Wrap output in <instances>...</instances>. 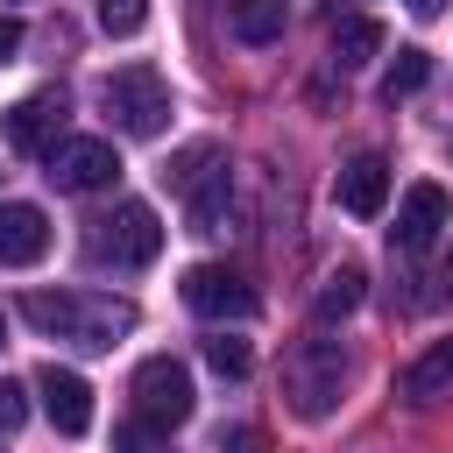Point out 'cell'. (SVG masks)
<instances>
[{
  "instance_id": "obj_1",
  "label": "cell",
  "mask_w": 453,
  "mask_h": 453,
  "mask_svg": "<svg viewBox=\"0 0 453 453\" xmlns=\"http://www.w3.org/2000/svg\"><path fill=\"white\" fill-rule=\"evenodd\" d=\"M21 319L42 333V340H64V347H113L127 326H134V304L127 297H99V290H28L21 297Z\"/></svg>"
},
{
  "instance_id": "obj_2",
  "label": "cell",
  "mask_w": 453,
  "mask_h": 453,
  "mask_svg": "<svg viewBox=\"0 0 453 453\" xmlns=\"http://www.w3.org/2000/svg\"><path fill=\"white\" fill-rule=\"evenodd\" d=\"M340 389H347V347H340V340L311 333V340H297V347L283 354V403H290L304 425L333 418Z\"/></svg>"
},
{
  "instance_id": "obj_3",
  "label": "cell",
  "mask_w": 453,
  "mask_h": 453,
  "mask_svg": "<svg viewBox=\"0 0 453 453\" xmlns=\"http://www.w3.org/2000/svg\"><path fill=\"white\" fill-rule=\"evenodd\" d=\"M85 255H92L99 269H149V262L163 255V219H156L142 198H127V205H113V212L92 219Z\"/></svg>"
},
{
  "instance_id": "obj_4",
  "label": "cell",
  "mask_w": 453,
  "mask_h": 453,
  "mask_svg": "<svg viewBox=\"0 0 453 453\" xmlns=\"http://www.w3.org/2000/svg\"><path fill=\"white\" fill-rule=\"evenodd\" d=\"M99 113L120 134H163L170 127V85L149 64H120V71L99 78Z\"/></svg>"
},
{
  "instance_id": "obj_5",
  "label": "cell",
  "mask_w": 453,
  "mask_h": 453,
  "mask_svg": "<svg viewBox=\"0 0 453 453\" xmlns=\"http://www.w3.org/2000/svg\"><path fill=\"white\" fill-rule=\"evenodd\" d=\"M134 418L142 425H156V432H170V425H184L191 418V403H198V389H191V368L177 361V354H149L142 368H134Z\"/></svg>"
},
{
  "instance_id": "obj_6",
  "label": "cell",
  "mask_w": 453,
  "mask_h": 453,
  "mask_svg": "<svg viewBox=\"0 0 453 453\" xmlns=\"http://www.w3.org/2000/svg\"><path fill=\"white\" fill-rule=\"evenodd\" d=\"M0 127H7V149L50 156V149L64 142V92H28V99H14V106L0 113Z\"/></svg>"
},
{
  "instance_id": "obj_7",
  "label": "cell",
  "mask_w": 453,
  "mask_h": 453,
  "mask_svg": "<svg viewBox=\"0 0 453 453\" xmlns=\"http://www.w3.org/2000/svg\"><path fill=\"white\" fill-rule=\"evenodd\" d=\"M113 177H120L113 142L78 134V142H57V149H50V184H57V191H106Z\"/></svg>"
},
{
  "instance_id": "obj_8",
  "label": "cell",
  "mask_w": 453,
  "mask_h": 453,
  "mask_svg": "<svg viewBox=\"0 0 453 453\" xmlns=\"http://www.w3.org/2000/svg\"><path fill=\"white\" fill-rule=\"evenodd\" d=\"M446 226H453V198H446L439 184H411V191H403V205H396L389 248H403V255H425V248H432Z\"/></svg>"
},
{
  "instance_id": "obj_9",
  "label": "cell",
  "mask_w": 453,
  "mask_h": 453,
  "mask_svg": "<svg viewBox=\"0 0 453 453\" xmlns=\"http://www.w3.org/2000/svg\"><path fill=\"white\" fill-rule=\"evenodd\" d=\"M184 304L198 319H248L255 311V290H248V276H234L219 262H198V269H184Z\"/></svg>"
},
{
  "instance_id": "obj_10",
  "label": "cell",
  "mask_w": 453,
  "mask_h": 453,
  "mask_svg": "<svg viewBox=\"0 0 453 453\" xmlns=\"http://www.w3.org/2000/svg\"><path fill=\"white\" fill-rule=\"evenodd\" d=\"M35 396H42V411H50V425L64 432V439H78V432H92V382L78 375V368H42L35 375Z\"/></svg>"
},
{
  "instance_id": "obj_11",
  "label": "cell",
  "mask_w": 453,
  "mask_h": 453,
  "mask_svg": "<svg viewBox=\"0 0 453 453\" xmlns=\"http://www.w3.org/2000/svg\"><path fill=\"white\" fill-rule=\"evenodd\" d=\"M50 255V219H42V205H0V262L7 269H28V262H42Z\"/></svg>"
},
{
  "instance_id": "obj_12",
  "label": "cell",
  "mask_w": 453,
  "mask_h": 453,
  "mask_svg": "<svg viewBox=\"0 0 453 453\" xmlns=\"http://www.w3.org/2000/svg\"><path fill=\"white\" fill-rule=\"evenodd\" d=\"M333 191H340V205H347L354 219H375V212L389 205V163H382V156H354Z\"/></svg>"
},
{
  "instance_id": "obj_13",
  "label": "cell",
  "mask_w": 453,
  "mask_h": 453,
  "mask_svg": "<svg viewBox=\"0 0 453 453\" xmlns=\"http://www.w3.org/2000/svg\"><path fill=\"white\" fill-rule=\"evenodd\" d=\"M396 389L411 396V403H432V396H446L453 389V340H432L403 375H396Z\"/></svg>"
},
{
  "instance_id": "obj_14",
  "label": "cell",
  "mask_w": 453,
  "mask_h": 453,
  "mask_svg": "<svg viewBox=\"0 0 453 453\" xmlns=\"http://www.w3.org/2000/svg\"><path fill=\"white\" fill-rule=\"evenodd\" d=\"M375 50H382V21H368V14L333 21V64H340V71H361Z\"/></svg>"
},
{
  "instance_id": "obj_15",
  "label": "cell",
  "mask_w": 453,
  "mask_h": 453,
  "mask_svg": "<svg viewBox=\"0 0 453 453\" xmlns=\"http://www.w3.org/2000/svg\"><path fill=\"white\" fill-rule=\"evenodd\" d=\"M361 290H368V276H361L354 262H340V269H333V276L319 283V297H311V319H319V326H333V319H347V311L361 304Z\"/></svg>"
},
{
  "instance_id": "obj_16",
  "label": "cell",
  "mask_w": 453,
  "mask_h": 453,
  "mask_svg": "<svg viewBox=\"0 0 453 453\" xmlns=\"http://www.w3.org/2000/svg\"><path fill=\"white\" fill-rule=\"evenodd\" d=\"M184 205H191V234H219V212H226V170L212 163V170L184 191Z\"/></svg>"
},
{
  "instance_id": "obj_17",
  "label": "cell",
  "mask_w": 453,
  "mask_h": 453,
  "mask_svg": "<svg viewBox=\"0 0 453 453\" xmlns=\"http://www.w3.org/2000/svg\"><path fill=\"white\" fill-rule=\"evenodd\" d=\"M234 35L241 42H276L283 35V0H234Z\"/></svg>"
},
{
  "instance_id": "obj_18",
  "label": "cell",
  "mask_w": 453,
  "mask_h": 453,
  "mask_svg": "<svg viewBox=\"0 0 453 453\" xmlns=\"http://www.w3.org/2000/svg\"><path fill=\"white\" fill-rule=\"evenodd\" d=\"M425 78H432V57L425 50H396V64L382 71V99H411Z\"/></svg>"
},
{
  "instance_id": "obj_19",
  "label": "cell",
  "mask_w": 453,
  "mask_h": 453,
  "mask_svg": "<svg viewBox=\"0 0 453 453\" xmlns=\"http://www.w3.org/2000/svg\"><path fill=\"white\" fill-rule=\"evenodd\" d=\"M212 163H219V149H212V142H191V149H184V156H177V163L163 170V184H170V191L184 198V191H191V184H198V177H205Z\"/></svg>"
},
{
  "instance_id": "obj_20",
  "label": "cell",
  "mask_w": 453,
  "mask_h": 453,
  "mask_svg": "<svg viewBox=\"0 0 453 453\" xmlns=\"http://www.w3.org/2000/svg\"><path fill=\"white\" fill-rule=\"evenodd\" d=\"M149 21V0H99V28L106 35H134Z\"/></svg>"
},
{
  "instance_id": "obj_21",
  "label": "cell",
  "mask_w": 453,
  "mask_h": 453,
  "mask_svg": "<svg viewBox=\"0 0 453 453\" xmlns=\"http://www.w3.org/2000/svg\"><path fill=\"white\" fill-rule=\"evenodd\" d=\"M113 453H163V432L142 425V418H127V425H113Z\"/></svg>"
},
{
  "instance_id": "obj_22",
  "label": "cell",
  "mask_w": 453,
  "mask_h": 453,
  "mask_svg": "<svg viewBox=\"0 0 453 453\" xmlns=\"http://www.w3.org/2000/svg\"><path fill=\"white\" fill-rule=\"evenodd\" d=\"M205 361H212L219 375H248V340H226V333H219V340H205Z\"/></svg>"
},
{
  "instance_id": "obj_23",
  "label": "cell",
  "mask_w": 453,
  "mask_h": 453,
  "mask_svg": "<svg viewBox=\"0 0 453 453\" xmlns=\"http://www.w3.org/2000/svg\"><path fill=\"white\" fill-rule=\"evenodd\" d=\"M21 418H28V389H21V382H7V375H0V432H14V425H21Z\"/></svg>"
},
{
  "instance_id": "obj_24",
  "label": "cell",
  "mask_w": 453,
  "mask_h": 453,
  "mask_svg": "<svg viewBox=\"0 0 453 453\" xmlns=\"http://www.w3.org/2000/svg\"><path fill=\"white\" fill-rule=\"evenodd\" d=\"M14 50H21V21L0 14V64H14Z\"/></svg>"
},
{
  "instance_id": "obj_25",
  "label": "cell",
  "mask_w": 453,
  "mask_h": 453,
  "mask_svg": "<svg viewBox=\"0 0 453 453\" xmlns=\"http://www.w3.org/2000/svg\"><path fill=\"white\" fill-rule=\"evenodd\" d=\"M255 446H262L255 432H219V453H255Z\"/></svg>"
},
{
  "instance_id": "obj_26",
  "label": "cell",
  "mask_w": 453,
  "mask_h": 453,
  "mask_svg": "<svg viewBox=\"0 0 453 453\" xmlns=\"http://www.w3.org/2000/svg\"><path fill=\"white\" fill-rule=\"evenodd\" d=\"M411 7H418V14H439V0H411Z\"/></svg>"
},
{
  "instance_id": "obj_27",
  "label": "cell",
  "mask_w": 453,
  "mask_h": 453,
  "mask_svg": "<svg viewBox=\"0 0 453 453\" xmlns=\"http://www.w3.org/2000/svg\"><path fill=\"white\" fill-rule=\"evenodd\" d=\"M0 333H7V319H0Z\"/></svg>"
}]
</instances>
